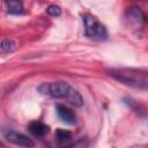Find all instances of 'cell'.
Here are the masks:
<instances>
[{
    "mask_svg": "<svg viewBox=\"0 0 148 148\" xmlns=\"http://www.w3.org/2000/svg\"><path fill=\"white\" fill-rule=\"evenodd\" d=\"M88 146H89V141L87 139H81V140L76 141L75 143L68 145L64 148H88Z\"/></svg>",
    "mask_w": 148,
    "mask_h": 148,
    "instance_id": "4fadbf2b",
    "label": "cell"
},
{
    "mask_svg": "<svg viewBox=\"0 0 148 148\" xmlns=\"http://www.w3.org/2000/svg\"><path fill=\"white\" fill-rule=\"evenodd\" d=\"M28 128H29L30 133L37 138H42V136L46 135L50 131V127L42 121H32L29 124Z\"/></svg>",
    "mask_w": 148,
    "mask_h": 148,
    "instance_id": "52a82bcc",
    "label": "cell"
},
{
    "mask_svg": "<svg viewBox=\"0 0 148 148\" xmlns=\"http://www.w3.org/2000/svg\"><path fill=\"white\" fill-rule=\"evenodd\" d=\"M17 47V44L12 40V39H3L1 43H0V49L5 52H13L15 49Z\"/></svg>",
    "mask_w": 148,
    "mask_h": 148,
    "instance_id": "8fae6325",
    "label": "cell"
},
{
    "mask_svg": "<svg viewBox=\"0 0 148 148\" xmlns=\"http://www.w3.org/2000/svg\"><path fill=\"white\" fill-rule=\"evenodd\" d=\"M6 139L9 142L16 146H20V147H24V148H32L35 146V142L30 138H28L27 135L22 133L15 132V131H8L6 133Z\"/></svg>",
    "mask_w": 148,
    "mask_h": 148,
    "instance_id": "277c9868",
    "label": "cell"
},
{
    "mask_svg": "<svg viewBox=\"0 0 148 148\" xmlns=\"http://www.w3.org/2000/svg\"><path fill=\"white\" fill-rule=\"evenodd\" d=\"M72 139V133L69 131L58 128L56 131V140L58 143H66Z\"/></svg>",
    "mask_w": 148,
    "mask_h": 148,
    "instance_id": "30bf717a",
    "label": "cell"
},
{
    "mask_svg": "<svg viewBox=\"0 0 148 148\" xmlns=\"http://www.w3.org/2000/svg\"><path fill=\"white\" fill-rule=\"evenodd\" d=\"M66 98L67 101L74 105V106H81L83 104V98L81 96V94L76 90V89H73V88H69L67 95H66Z\"/></svg>",
    "mask_w": 148,
    "mask_h": 148,
    "instance_id": "ba28073f",
    "label": "cell"
},
{
    "mask_svg": "<svg viewBox=\"0 0 148 148\" xmlns=\"http://www.w3.org/2000/svg\"><path fill=\"white\" fill-rule=\"evenodd\" d=\"M84 22V34L87 37L95 40H104L108 37L105 27L98 21V18L91 14L83 15Z\"/></svg>",
    "mask_w": 148,
    "mask_h": 148,
    "instance_id": "7a4b0ae2",
    "label": "cell"
},
{
    "mask_svg": "<svg viewBox=\"0 0 148 148\" xmlns=\"http://www.w3.org/2000/svg\"><path fill=\"white\" fill-rule=\"evenodd\" d=\"M110 75L116 80L140 89L147 88V72L133 69V68H121V69H112L110 71Z\"/></svg>",
    "mask_w": 148,
    "mask_h": 148,
    "instance_id": "6da1fadb",
    "label": "cell"
},
{
    "mask_svg": "<svg viewBox=\"0 0 148 148\" xmlns=\"http://www.w3.org/2000/svg\"><path fill=\"white\" fill-rule=\"evenodd\" d=\"M69 88L71 87L68 83L58 81V82H52V83H43L42 86L38 87V90L43 95H50L56 98H61V97H66Z\"/></svg>",
    "mask_w": 148,
    "mask_h": 148,
    "instance_id": "3957f363",
    "label": "cell"
},
{
    "mask_svg": "<svg viewBox=\"0 0 148 148\" xmlns=\"http://www.w3.org/2000/svg\"><path fill=\"white\" fill-rule=\"evenodd\" d=\"M57 114L60 118V120L64 121V123H66V124L74 125L75 121H76L75 113L71 109H68L67 106H65V105H57Z\"/></svg>",
    "mask_w": 148,
    "mask_h": 148,
    "instance_id": "8992f818",
    "label": "cell"
},
{
    "mask_svg": "<svg viewBox=\"0 0 148 148\" xmlns=\"http://www.w3.org/2000/svg\"><path fill=\"white\" fill-rule=\"evenodd\" d=\"M46 13L50 15V16H53V17H58L61 15V8L57 5H50L47 8H46Z\"/></svg>",
    "mask_w": 148,
    "mask_h": 148,
    "instance_id": "7c38bea8",
    "label": "cell"
},
{
    "mask_svg": "<svg viewBox=\"0 0 148 148\" xmlns=\"http://www.w3.org/2000/svg\"><path fill=\"white\" fill-rule=\"evenodd\" d=\"M6 5H7V10H8L9 14L17 15V14H22L23 13V5H22L21 1L10 0V1H7Z\"/></svg>",
    "mask_w": 148,
    "mask_h": 148,
    "instance_id": "9c48e42d",
    "label": "cell"
},
{
    "mask_svg": "<svg viewBox=\"0 0 148 148\" xmlns=\"http://www.w3.org/2000/svg\"><path fill=\"white\" fill-rule=\"evenodd\" d=\"M1 145H2V143H1V142H0V146H1Z\"/></svg>",
    "mask_w": 148,
    "mask_h": 148,
    "instance_id": "5bb4252c",
    "label": "cell"
},
{
    "mask_svg": "<svg viewBox=\"0 0 148 148\" xmlns=\"http://www.w3.org/2000/svg\"><path fill=\"white\" fill-rule=\"evenodd\" d=\"M126 18L135 27H142L146 23V16L139 7H131L126 12Z\"/></svg>",
    "mask_w": 148,
    "mask_h": 148,
    "instance_id": "5b68a950",
    "label": "cell"
}]
</instances>
